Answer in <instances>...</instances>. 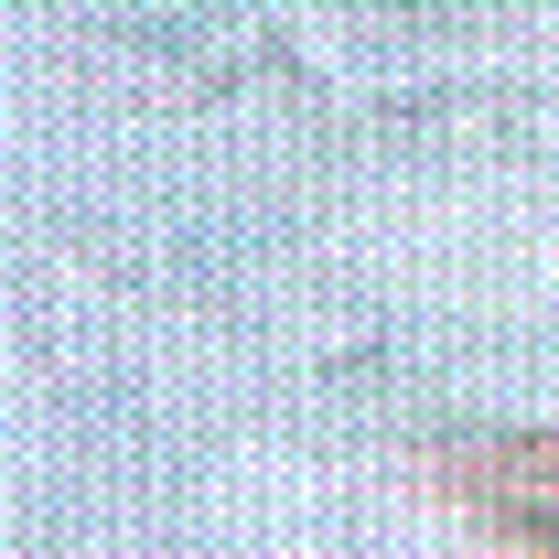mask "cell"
<instances>
[{"label": "cell", "mask_w": 559, "mask_h": 559, "mask_svg": "<svg viewBox=\"0 0 559 559\" xmlns=\"http://www.w3.org/2000/svg\"><path fill=\"white\" fill-rule=\"evenodd\" d=\"M474 506H485L495 527H516L527 549H538V538L559 549V430L549 441H516L506 463H485V474H474Z\"/></svg>", "instance_id": "obj_1"}]
</instances>
